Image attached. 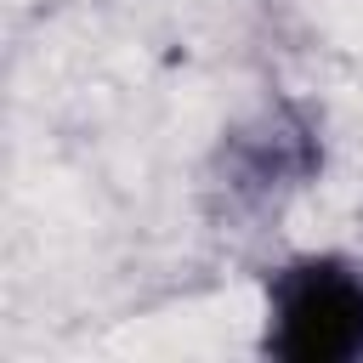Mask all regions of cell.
<instances>
[{
  "mask_svg": "<svg viewBox=\"0 0 363 363\" xmlns=\"http://www.w3.org/2000/svg\"><path fill=\"white\" fill-rule=\"evenodd\" d=\"M261 352L284 363H357L363 357V267L335 250H306L272 267Z\"/></svg>",
  "mask_w": 363,
  "mask_h": 363,
  "instance_id": "obj_1",
  "label": "cell"
}]
</instances>
